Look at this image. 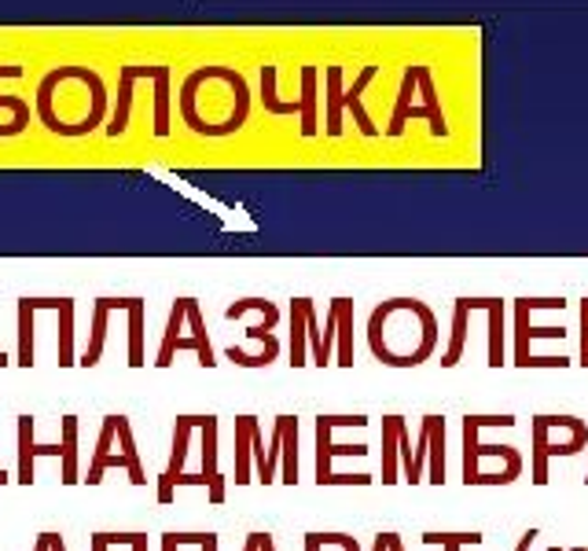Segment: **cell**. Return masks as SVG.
Masks as SVG:
<instances>
[{
  "label": "cell",
  "instance_id": "ac0fdd59",
  "mask_svg": "<svg viewBox=\"0 0 588 551\" xmlns=\"http://www.w3.org/2000/svg\"><path fill=\"white\" fill-rule=\"evenodd\" d=\"M185 301H188V295H180L174 301V309H169L162 346H158V357H155L158 368H169V364H174V357H177V339H180V328H185Z\"/></svg>",
  "mask_w": 588,
  "mask_h": 551
},
{
  "label": "cell",
  "instance_id": "9a60e30c",
  "mask_svg": "<svg viewBox=\"0 0 588 551\" xmlns=\"http://www.w3.org/2000/svg\"><path fill=\"white\" fill-rule=\"evenodd\" d=\"M258 423V415L243 412L235 415V486H251V426Z\"/></svg>",
  "mask_w": 588,
  "mask_h": 551
},
{
  "label": "cell",
  "instance_id": "e0dca14e",
  "mask_svg": "<svg viewBox=\"0 0 588 551\" xmlns=\"http://www.w3.org/2000/svg\"><path fill=\"white\" fill-rule=\"evenodd\" d=\"M309 306L313 298H291V353H287L291 368L309 364V353H305V309Z\"/></svg>",
  "mask_w": 588,
  "mask_h": 551
},
{
  "label": "cell",
  "instance_id": "d590c367",
  "mask_svg": "<svg viewBox=\"0 0 588 551\" xmlns=\"http://www.w3.org/2000/svg\"><path fill=\"white\" fill-rule=\"evenodd\" d=\"M537 537H540V530H526L523 537H518V544H515V551H529L537 544Z\"/></svg>",
  "mask_w": 588,
  "mask_h": 551
},
{
  "label": "cell",
  "instance_id": "44dd1931",
  "mask_svg": "<svg viewBox=\"0 0 588 551\" xmlns=\"http://www.w3.org/2000/svg\"><path fill=\"white\" fill-rule=\"evenodd\" d=\"M420 541H423L427 548L463 551V548H479L485 537H482V530H427Z\"/></svg>",
  "mask_w": 588,
  "mask_h": 551
},
{
  "label": "cell",
  "instance_id": "f546056e",
  "mask_svg": "<svg viewBox=\"0 0 588 551\" xmlns=\"http://www.w3.org/2000/svg\"><path fill=\"white\" fill-rule=\"evenodd\" d=\"M305 339L313 346V364L321 368V328H316V309H305Z\"/></svg>",
  "mask_w": 588,
  "mask_h": 551
},
{
  "label": "cell",
  "instance_id": "836d02e7",
  "mask_svg": "<svg viewBox=\"0 0 588 551\" xmlns=\"http://www.w3.org/2000/svg\"><path fill=\"white\" fill-rule=\"evenodd\" d=\"M371 551H405V541L398 530H382L376 541H371Z\"/></svg>",
  "mask_w": 588,
  "mask_h": 551
},
{
  "label": "cell",
  "instance_id": "1f68e13d",
  "mask_svg": "<svg viewBox=\"0 0 588 551\" xmlns=\"http://www.w3.org/2000/svg\"><path fill=\"white\" fill-rule=\"evenodd\" d=\"M578 312H581V346H578V364L588 368V295L578 301Z\"/></svg>",
  "mask_w": 588,
  "mask_h": 551
},
{
  "label": "cell",
  "instance_id": "7402d4cb",
  "mask_svg": "<svg viewBox=\"0 0 588 551\" xmlns=\"http://www.w3.org/2000/svg\"><path fill=\"white\" fill-rule=\"evenodd\" d=\"M107 317H111V306H107V295H99L93 301V342H88V353L82 357V368H96L99 357H104V342H107Z\"/></svg>",
  "mask_w": 588,
  "mask_h": 551
},
{
  "label": "cell",
  "instance_id": "f35d334b",
  "mask_svg": "<svg viewBox=\"0 0 588 551\" xmlns=\"http://www.w3.org/2000/svg\"><path fill=\"white\" fill-rule=\"evenodd\" d=\"M567 551H588V548H567Z\"/></svg>",
  "mask_w": 588,
  "mask_h": 551
},
{
  "label": "cell",
  "instance_id": "e575fe53",
  "mask_svg": "<svg viewBox=\"0 0 588 551\" xmlns=\"http://www.w3.org/2000/svg\"><path fill=\"white\" fill-rule=\"evenodd\" d=\"M33 551H66L63 533H60V530H44V533H38V544H33Z\"/></svg>",
  "mask_w": 588,
  "mask_h": 551
},
{
  "label": "cell",
  "instance_id": "2e32d148",
  "mask_svg": "<svg viewBox=\"0 0 588 551\" xmlns=\"http://www.w3.org/2000/svg\"><path fill=\"white\" fill-rule=\"evenodd\" d=\"M284 442H280V456H284V486H298V415H276Z\"/></svg>",
  "mask_w": 588,
  "mask_h": 551
},
{
  "label": "cell",
  "instance_id": "83f0119b",
  "mask_svg": "<svg viewBox=\"0 0 588 551\" xmlns=\"http://www.w3.org/2000/svg\"><path fill=\"white\" fill-rule=\"evenodd\" d=\"M338 309H343V295H335L332 309H327V324L321 331V368L332 364V342H335V331H338Z\"/></svg>",
  "mask_w": 588,
  "mask_h": 551
},
{
  "label": "cell",
  "instance_id": "5bb4252c",
  "mask_svg": "<svg viewBox=\"0 0 588 551\" xmlns=\"http://www.w3.org/2000/svg\"><path fill=\"white\" fill-rule=\"evenodd\" d=\"M468 317H471V301L468 295H460L456 306H452V335H449L445 353H441V368H456L463 350H468Z\"/></svg>",
  "mask_w": 588,
  "mask_h": 551
},
{
  "label": "cell",
  "instance_id": "277c9868",
  "mask_svg": "<svg viewBox=\"0 0 588 551\" xmlns=\"http://www.w3.org/2000/svg\"><path fill=\"white\" fill-rule=\"evenodd\" d=\"M409 118H427V126H431L434 137H445L449 133L445 115H441V99H438L431 66H405L401 93H398V104H393L387 137H401L405 126H409Z\"/></svg>",
  "mask_w": 588,
  "mask_h": 551
},
{
  "label": "cell",
  "instance_id": "d4e9b609",
  "mask_svg": "<svg viewBox=\"0 0 588 551\" xmlns=\"http://www.w3.org/2000/svg\"><path fill=\"white\" fill-rule=\"evenodd\" d=\"M302 551H360L357 537L335 530H309L302 537Z\"/></svg>",
  "mask_w": 588,
  "mask_h": 551
},
{
  "label": "cell",
  "instance_id": "5b68a950",
  "mask_svg": "<svg viewBox=\"0 0 588 551\" xmlns=\"http://www.w3.org/2000/svg\"><path fill=\"white\" fill-rule=\"evenodd\" d=\"M15 431H19V486H30L33 481V459L38 456H49V459H63V486L74 489L77 486V431H82V423H77V415H63V442L60 445H38L33 442V415L22 412L15 420Z\"/></svg>",
  "mask_w": 588,
  "mask_h": 551
},
{
  "label": "cell",
  "instance_id": "d6986e66",
  "mask_svg": "<svg viewBox=\"0 0 588 551\" xmlns=\"http://www.w3.org/2000/svg\"><path fill=\"white\" fill-rule=\"evenodd\" d=\"M185 324L191 328V339H196V357H199V364L202 368H213L218 364V357H213L210 350V339H207V324H202V309H199V301L188 295L185 301Z\"/></svg>",
  "mask_w": 588,
  "mask_h": 551
},
{
  "label": "cell",
  "instance_id": "8992f818",
  "mask_svg": "<svg viewBox=\"0 0 588 551\" xmlns=\"http://www.w3.org/2000/svg\"><path fill=\"white\" fill-rule=\"evenodd\" d=\"M324 74H327V88H324L327 93V126H324L327 137H343V110H354L357 129L365 133V137H379V126L368 118V110L360 107V96H365V88L379 77V66L376 63L365 66L349 88H343V66H327Z\"/></svg>",
  "mask_w": 588,
  "mask_h": 551
},
{
  "label": "cell",
  "instance_id": "ab89813d",
  "mask_svg": "<svg viewBox=\"0 0 588 551\" xmlns=\"http://www.w3.org/2000/svg\"><path fill=\"white\" fill-rule=\"evenodd\" d=\"M585 486H588V470H585Z\"/></svg>",
  "mask_w": 588,
  "mask_h": 551
},
{
  "label": "cell",
  "instance_id": "9c48e42d",
  "mask_svg": "<svg viewBox=\"0 0 588 551\" xmlns=\"http://www.w3.org/2000/svg\"><path fill=\"white\" fill-rule=\"evenodd\" d=\"M471 312H485L490 317V368L507 364V346H504V328H507V301L504 295H468Z\"/></svg>",
  "mask_w": 588,
  "mask_h": 551
},
{
  "label": "cell",
  "instance_id": "4fadbf2b",
  "mask_svg": "<svg viewBox=\"0 0 588 551\" xmlns=\"http://www.w3.org/2000/svg\"><path fill=\"white\" fill-rule=\"evenodd\" d=\"M111 312L126 309L129 312V368H144V295H115L107 298Z\"/></svg>",
  "mask_w": 588,
  "mask_h": 551
},
{
  "label": "cell",
  "instance_id": "60d3db41",
  "mask_svg": "<svg viewBox=\"0 0 588 551\" xmlns=\"http://www.w3.org/2000/svg\"><path fill=\"white\" fill-rule=\"evenodd\" d=\"M548 551H563V548H548Z\"/></svg>",
  "mask_w": 588,
  "mask_h": 551
},
{
  "label": "cell",
  "instance_id": "7a4b0ae2",
  "mask_svg": "<svg viewBox=\"0 0 588 551\" xmlns=\"http://www.w3.org/2000/svg\"><path fill=\"white\" fill-rule=\"evenodd\" d=\"M588 448V423L567 412L529 415V481L548 486L552 459H570Z\"/></svg>",
  "mask_w": 588,
  "mask_h": 551
},
{
  "label": "cell",
  "instance_id": "ba28073f",
  "mask_svg": "<svg viewBox=\"0 0 588 551\" xmlns=\"http://www.w3.org/2000/svg\"><path fill=\"white\" fill-rule=\"evenodd\" d=\"M316 426V486L332 475V464L338 456H368V445H335L332 442V431L338 426H368V415H335V412H321L313 420Z\"/></svg>",
  "mask_w": 588,
  "mask_h": 551
},
{
  "label": "cell",
  "instance_id": "52a82bcc",
  "mask_svg": "<svg viewBox=\"0 0 588 551\" xmlns=\"http://www.w3.org/2000/svg\"><path fill=\"white\" fill-rule=\"evenodd\" d=\"M567 306V298L563 295H548V298H540V295H523V298H515L512 301V328H515V357H512V364L515 368H529V361H534V342L537 339H567V328L563 324H552V328H537L534 320H529V312L534 309H563Z\"/></svg>",
  "mask_w": 588,
  "mask_h": 551
},
{
  "label": "cell",
  "instance_id": "74e56055",
  "mask_svg": "<svg viewBox=\"0 0 588 551\" xmlns=\"http://www.w3.org/2000/svg\"><path fill=\"white\" fill-rule=\"evenodd\" d=\"M162 551H177V541H174V530L162 533Z\"/></svg>",
  "mask_w": 588,
  "mask_h": 551
},
{
  "label": "cell",
  "instance_id": "3957f363",
  "mask_svg": "<svg viewBox=\"0 0 588 551\" xmlns=\"http://www.w3.org/2000/svg\"><path fill=\"white\" fill-rule=\"evenodd\" d=\"M115 467L126 470L129 481L137 489L147 481V470H144L140 453H137V437H133V426L122 412H111L104 420V431H99L96 456H93V467H88V475H85V486H99L107 470H115Z\"/></svg>",
  "mask_w": 588,
  "mask_h": 551
},
{
  "label": "cell",
  "instance_id": "4316f807",
  "mask_svg": "<svg viewBox=\"0 0 588 551\" xmlns=\"http://www.w3.org/2000/svg\"><path fill=\"white\" fill-rule=\"evenodd\" d=\"M19 368H30L33 364V309L27 295H19Z\"/></svg>",
  "mask_w": 588,
  "mask_h": 551
},
{
  "label": "cell",
  "instance_id": "7c38bea8",
  "mask_svg": "<svg viewBox=\"0 0 588 551\" xmlns=\"http://www.w3.org/2000/svg\"><path fill=\"white\" fill-rule=\"evenodd\" d=\"M420 431L427 437V470L423 478L431 481V486H445V415H423L420 420Z\"/></svg>",
  "mask_w": 588,
  "mask_h": 551
},
{
  "label": "cell",
  "instance_id": "ffe728a7",
  "mask_svg": "<svg viewBox=\"0 0 588 551\" xmlns=\"http://www.w3.org/2000/svg\"><path fill=\"white\" fill-rule=\"evenodd\" d=\"M316 66H302V96H298V104H302V137H316V129H321V121H316Z\"/></svg>",
  "mask_w": 588,
  "mask_h": 551
},
{
  "label": "cell",
  "instance_id": "484cf974",
  "mask_svg": "<svg viewBox=\"0 0 588 551\" xmlns=\"http://www.w3.org/2000/svg\"><path fill=\"white\" fill-rule=\"evenodd\" d=\"M196 426L202 431V470L218 475V415L202 412L196 415Z\"/></svg>",
  "mask_w": 588,
  "mask_h": 551
},
{
  "label": "cell",
  "instance_id": "8fae6325",
  "mask_svg": "<svg viewBox=\"0 0 588 551\" xmlns=\"http://www.w3.org/2000/svg\"><path fill=\"white\" fill-rule=\"evenodd\" d=\"M409 431V423H405V415L398 412H387L382 415V486H398L401 481V434Z\"/></svg>",
  "mask_w": 588,
  "mask_h": 551
},
{
  "label": "cell",
  "instance_id": "4dcf8cb0",
  "mask_svg": "<svg viewBox=\"0 0 588 551\" xmlns=\"http://www.w3.org/2000/svg\"><path fill=\"white\" fill-rule=\"evenodd\" d=\"M280 442H284V431H280V420L273 423V445L265 448V464H269V475L276 478V470H280Z\"/></svg>",
  "mask_w": 588,
  "mask_h": 551
},
{
  "label": "cell",
  "instance_id": "d6a6232c",
  "mask_svg": "<svg viewBox=\"0 0 588 551\" xmlns=\"http://www.w3.org/2000/svg\"><path fill=\"white\" fill-rule=\"evenodd\" d=\"M243 551H276L273 533H269V530H254V533L243 541Z\"/></svg>",
  "mask_w": 588,
  "mask_h": 551
},
{
  "label": "cell",
  "instance_id": "30bf717a",
  "mask_svg": "<svg viewBox=\"0 0 588 551\" xmlns=\"http://www.w3.org/2000/svg\"><path fill=\"white\" fill-rule=\"evenodd\" d=\"M191 431H196V415H177V423H174V456H169V464H166V470L158 475V504H174V481L180 470H185V459H188V437H191Z\"/></svg>",
  "mask_w": 588,
  "mask_h": 551
},
{
  "label": "cell",
  "instance_id": "603a6c76",
  "mask_svg": "<svg viewBox=\"0 0 588 551\" xmlns=\"http://www.w3.org/2000/svg\"><path fill=\"white\" fill-rule=\"evenodd\" d=\"M335 339H338V353H335L338 368H354V298H349V295H343Z\"/></svg>",
  "mask_w": 588,
  "mask_h": 551
},
{
  "label": "cell",
  "instance_id": "f1b7e54d",
  "mask_svg": "<svg viewBox=\"0 0 588 551\" xmlns=\"http://www.w3.org/2000/svg\"><path fill=\"white\" fill-rule=\"evenodd\" d=\"M107 544L115 548V544H133V551H147V533L144 530H118V533H107Z\"/></svg>",
  "mask_w": 588,
  "mask_h": 551
},
{
  "label": "cell",
  "instance_id": "6da1fadb",
  "mask_svg": "<svg viewBox=\"0 0 588 551\" xmlns=\"http://www.w3.org/2000/svg\"><path fill=\"white\" fill-rule=\"evenodd\" d=\"M518 420L512 412H468L460 420L463 431V486H512L523 478L526 459L515 445H485V426H504L512 431Z\"/></svg>",
  "mask_w": 588,
  "mask_h": 551
},
{
  "label": "cell",
  "instance_id": "8d00e7d4",
  "mask_svg": "<svg viewBox=\"0 0 588 551\" xmlns=\"http://www.w3.org/2000/svg\"><path fill=\"white\" fill-rule=\"evenodd\" d=\"M111 544H107V537H104V530L99 533H93V551H107Z\"/></svg>",
  "mask_w": 588,
  "mask_h": 551
},
{
  "label": "cell",
  "instance_id": "cb8c5ba5",
  "mask_svg": "<svg viewBox=\"0 0 588 551\" xmlns=\"http://www.w3.org/2000/svg\"><path fill=\"white\" fill-rule=\"evenodd\" d=\"M155 137L162 140L169 137V66L166 63H155Z\"/></svg>",
  "mask_w": 588,
  "mask_h": 551
}]
</instances>
